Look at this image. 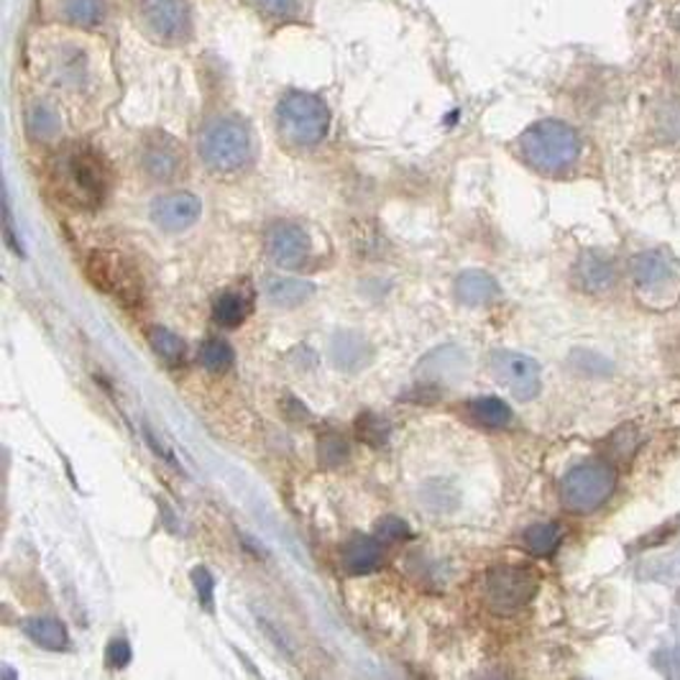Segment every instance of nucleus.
<instances>
[{
  "label": "nucleus",
  "mask_w": 680,
  "mask_h": 680,
  "mask_svg": "<svg viewBox=\"0 0 680 680\" xmlns=\"http://www.w3.org/2000/svg\"><path fill=\"white\" fill-rule=\"evenodd\" d=\"M54 179H57V189L62 200H67L75 208L92 210L106 200L108 195V169L100 162V156H95L87 149H69L67 154H62L54 167Z\"/></svg>",
  "instance_id": "nucleus-1"
},
{
  "label": "nucleus",
  "mask_w": 680,
  "mask_h": 680,
  "mask_svg": "<svg viewBox=\"0 0 680 680\" xmlns=\"http://www.w3.org/2000/svg\"><path fill=\"white\" fill-rule=\"evenodd\" d=\"M522 152H525L527 162L535 169L545 174H560L568 167H573V162L579 160L581 141L575 136L573 129H568L566 123L558 121H545L529 129L522 136Z\"/></svg>",
  "instance_id": "nucleus-2"
},
{
  "label": "nucleus",
  "mask_w": 680,
  "mask_h": 680,
  "mask_svg": "<svg viewBox=\"0 0 680 680\" xmlns=\"http://www.w3.org/2000/svg\"><path fill=\"white\" fill-rule=\"evenodd\" d=\"M616 489V471L608 463H581L573 471L566 473L560 481V502L573 514H591L601 504H606L608 496Z\"/></svg>",
  "instance_id": "nucleus-3"
},
{
  "label": "nucleus",
  "mask_w": 680,
  "mask_h": 680,
  "mask_svg": "<svg viewBox=\"0 0 680 680\" xmlns=\"http://www.w3.org/2000/svg\"><path fill=\"white\" fill-rule=\"evenodd\" d=\"M85 274L106 295L121 299L125 305L141 303V295H144L141 272L133 266L131 259L118 254V251H95L85 261Z\"/></svg>",
  "instance_id": "nucleus-4"
},
{
  "label": "nucleus",
  "mask_w": 680,
  "mask_h": 680,
  "mask_svg": "<svg viewBox=\"0 0 680 680\" xmlns=\"http://www.w3.org/2000/svg\"><path fill=\"white\" fill-rule=\"evenodd\" d=\"M537 586H540V581L529 568L496 566L486 573L484 581L486 606L494 614L509 616L535 599Z\"/></svg>",
  "instance_id": "nucleus-5"
},
{
  "label": "nucleus",
  "mask_w": 680,
  "mask_h": 680,
  "mask_svg": "<svg viewBox=\"0 0 680 680\" xmlns=\"http://www.w3.org/2000/svg\"><path fill=\"white\" fill-rule=\"evenodd\" d=\"M489 371L504 390L514 397L527 402L540 392V366L535 359L519 351H494L489 355Z\"/></svg>",
  "instance_id": "nucleus-6"
},
{
  "label": "nucleus",
  "mask_w": 680,
  "mask_h": 680,
  "mask_svg": "<svg viewBox=\"0 0 680 680\" xmlns=\"http://www.w3.org/2000/svg\"><path fill=\"white\" fill-rule=\"evenodd\" d=\"M202 154L212 167L220 172L241 167L249 154V139L241 125L235 123H218L205 133Z\"/></svg>",
  "instance_id": "nucleus-7"
},
{
  "label": "nucleus",
  "mask_w": 680,
  "mask_h": 680,
  "mask_svg": "<svg viewBox=\"0 0 680 680\" xmlns=\"http://www.w3.org/2000/svg\"><path fill=\"white\" fill-rule=\"evenodd\" d=\"M266 254L282 268H297L310 254V239L295 223H276L266 233Z\"/></svg>",
  "instance_id": "nucleus-8"
},
{
  "label": "nucleus",
  "mask_w": 680,
  "mask_h": 680,
  "mask_svg": "<svg viewBox=\"0 0 680 680\" xmlns=\"http://www.w3.org/2000/svg\"><path fill=\"white\" fill-rule=\"evenodd\" d=\"M284 133L299 144H315L326 133V110L312 100H292L282 113Z\"/></svg>",
  "instance_id": "nucleus-9"
},
{
  "label": "nucleus",
  "mask_w": 680,
  "mask_h": 680,
  "mask_svg": "<svg viewBox=\"0 0 680 680\" xmlns=\"http://www.w3.org/2000/svg\"><path fill=\"white\" fill-rule=\"evenodd\" d=\"M152 218L162 231L179 233L200 218V200L189 193L164 195L152 205Z\"/></svg>",
  "instance_id": "nucleus-10"
},
{
  "label": "nucleus",
  "mask_w": 680,
  "mask_h": 680,
  "mask_svg": "<svg viewBox=\"0 0 680 680\" xmlns=\"http://www.w3.org/2000/svg\"><path fill=\"white\" fill-rule=\"evenodd\" d=\"M632 276H635L637 287L658 289L676 279V266L660 251H645V254L632 259Z\"/></svg>",
  "instance_id": "nucleus-11"
},
{
  "label": "nucleus",
  "mask_w": 680,
  "mask_h": 680,
  "mask_svg": "<svg viewBox=\"0 0 680 680\" xmlns=\"http://www.w3.org/2000/svg\"><path fill=\"white\" fill-rule=\"evenodd\" d=\"M384 560L382 542L366 535H353L343 550V568L351 575L374 573Z\"/></svg>",
  "instance_id": "nucleus-12"
},
{
  "label": "nucleus",
  "mask_w": 680,
  "mask_h": 680,
  "mask_svg": "<svg viewBox=\"0 0 680 680\" xmlns=\"http://www.w3.org/2000/svg\"><path fill=\"white\" fill-rule=\"evenodd\" d=\"M500 295V284L492 274L479 272V268H469L456 279V297L463 305H486Z\"/></svg>",
  "instance_id": "nucleus-13"
},
{
  "label": "nucleus",
  "mask_w": 680,
  "mask_h": 680,
  "mask_svg": "<svg viewBox=\"0 0 680 680\" xmlns=\"http://www.w3.org/2000/svg\"><path fill=\"white\" fill-rule=\"evenodd\" d=\"M614 264L612 259L594 254V251H589V254H583L579 259V264H575V279H579L581 289L586 292H604L614 284Z\"/></svg>",
  "instance_id": "nucleus-14"
},
{
  "label": "nucleus",
  "mask_w": 680,
  "mask_h": 680,
  "mask_svg": "<svg viewBox=\"0 0 680 680\" xmlns=\"http://www.w3.org/2000/svg\"><path fill=\"white\" fill-rule=\"evenodd\" d=\"M23 632L31 637V643H36L44 650H65L69 645V635L65 624L52 616H31L23 622Z\"/></svg>",
  "instance_id": "nucleus-15"
},
{
  "label": "nucleus",
  "mask_w": 680,
  "mask_h": 680,
  "mask_svg": "<svg viewBox=\"0 0 680 680\" xmlns=\"http://www.w3.org/2000/svg\"><path fill=\"white\" fill-rule=\"evenodd\" d=\"M330 355L340 369L355 371L369 361V348L363 343V338L353 333H338L330 343Z\"/></svg>",
  "instance_id": "nucleus-16"
},
{
  "label": "nucleus",
  "mask_w": 680,
  "mask_h": 680,
  "mask_svg": "<svg viewBox=\"0 0 680 680\" xmlns=\"http://www.w3.org/2000/svg\"><path fill=\"white\" fill-rule=\"evenodd\" d=\"M315 292L310 282L305 279H274L268 282L266 295L276 307H297Z\"/></svg>",
  "instance_id": "nucleus-17"
},
{
  "label": "nucleus",
  "mask_w": 680,
  "mask_h": 680,
  "mask_svg": "<svg viewBox=\"0 0 680 680\" xmlns=\"http://www.w3.org/2000/svg\"><path fill=\"white\" fill-rule=\"evenodd\" d=\"M560 537H563V533H560L558 525H552V522H537V525L525 529V548L537 558H548L558 550Z\"/></svg>",
  "instance_id": "nucleus-18"
},
{
  "label": "nucleus",
  "mask_w": 680,
  "mask_h": 680,
  "mask_svg": "<svg viewBox=\"0 0 680 680\" xmlns=\"http://www.w3.org/2000/svg\"><path fill=\"white\" fill-rule=\"evenodd\" d=\"M249 315V299H243L239 292H223L212 303V318H216L223 328H235L246 320Z\"/></svg>",
  "instance_id": "nucleus-19"
},
{
  "label": "nucleus",
  "mask_w": 680,
  "mask_h": 680,
  "mask_svg": "<svg viewBox=\"0 0 680 680\" xmlns=\"http://www.w3.org/2000/svg\"><path fill=\"white\" fill-rule=\"evenodd\" d=\"M469 413L473 420L486 427H507L512 425V409L507 402L496 397H479L469 405Z\"/></svg>",
  "instance_id": "nucleus-20"
},
{
  "label": "nucleus",
  "mask_w": 680,
  "mask_h": 680,
  "mask_svg": "<svg viewBox=\"0 0 680 680\" xmlns=\"http://www.w3.org/2000/svg\"><path fill=\"white\" fill-rule=\"evenodd\" d=\"M146 338L149 343H152L154 353L160 355V359H164L167 363H182L185 361V340H182L177 333H172V330L162 328V326H154L146 330Z\"/></svg>",
  "instance_id": "nucleus-21"
},
{
  "label": "nucleus",
  "mask_w": 680,
  "mask_h": 680,
  "mask_svg": "<svg viewBox=\"0 0 680 680\" xmlns=\"http://www.w3.org/2000/svg\"><path fill=\"white\" fill-rule=\"evenodd\" d=\"M200 363L210 374H226L233 366V351L223 340H208L200 348Z\"/></svg>",
  "instance_id": "nucleus-22"
},
{
  "label": "nucleus",
  "mask_w": 680,
  "mask_h": 680,
  "mask_svg": "<svg viewBox=\"0 0 680 680\" xmlns=\"http://www.w3.org/2000/svg\"><path fill=\"white\" fill-rule=\"evenodd\" d=\"M355 435L369 446H384L386 438H390V423L374 413H366L355 420Z\"/></svg>",
  "instance_id": "nucleus-23"
},
{
  "label": "nucleus",
  "mask_w": 680,
  "mask_h": 680,
  "mask_svg": "<svg viewBox=\"0 0 680 680\" xmlns=\"http://www.w3.org/2000/svg\"><path fill=\"white\" fill-rule=\"evenodd\" d=\"M146 169L154 174L156 179H169L177 174L179 169V154L177 149H162V146H154L152 152L146 154Z\"/></svg>",
  "instance_id": "nucleus-24"
},
{
  "label": "nucleus",
  "mask_w": 680,
  "mask_h": 680,
  "mask_svg": "<svg viewBox=\"0 0 680 680\" xmlns=\"http://www.w3.org/2000/svg\"><path fill=\"white\" fill-rule=\"evenodd\" d=\"M318 456L326 469H338V465H343L348 461L346 440L338 438V435H326V438H320Z\"/></svg>",
  "instance_id": "nucleus-25"
},
{
  "label": "nucleus",
  "mask_w": 680,
  "mask_h": 680,
  "mask_svg": "<svg viewBox=\"0 0 680 680\" xmlns=\"http://www.w3.org/2000/svg\"><path fill=\"white\" fill-rule=\"evenodd\" d=\"M193 583L200 604L208 608V612H212V604H216V581H212L208 568H193Z\"/></svg>",
  "instance_id": "nucleus-26"
},
{
  "label": "nucleus",
  "mask_w": 680,
  "mask_h": 680,
  "mask_svg": "<svg viewBox=\"0 0 680 680\" xmlns=\"http://www.w3.org/2000/svg\"><path fill=\"white\" fill-rule=\"evenodd\" d=\"M376 535L382 542H405L413 537V529H409L407 522H402L399 517H384L382 525L376 529Z\"/></svg>",
  "instance_id": "nucleus-27"
},
{
  "label": "nucleus",
  "mask_w": 680,
  "mask_h": 680,
  "mask_svg": "<svg viewBox=\"0 0 680 680\" xmlns=\"http://www.w3.org/2000/svg\"><path fill=\"white\" fill-rule=\"evenodd\" d=\"M131 662V645L125 643L123 637H116L108 643V650H106V666L110 670H121Z\"/></svg>",
  "instance_id": "nucleus-28"
}]
</instances>
